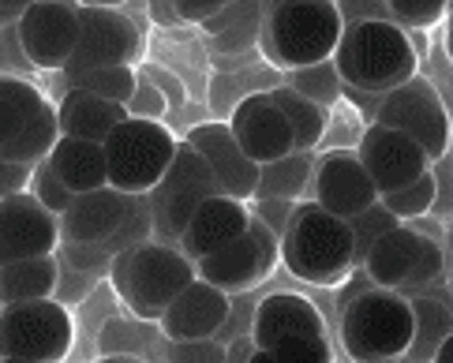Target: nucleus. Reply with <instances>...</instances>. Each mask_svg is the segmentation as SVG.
Listing matches in <instances>:
<instances>
[{
  "mask_svg": "<svg viewBox=\"0 0 453 363\" xmlns=\"http://www.w3.org/2000/svg\"><path fill=\"white\" fill-rule=\"evenodd\" d=\"M416 49L401 27L390 19H356L345 23L342 45L334 53V68L352 90L390 94L416 79Z\"/></svg>",
  "mask_w": 453,
  "mask_h": 363,
  "instance_id": "nucleus-1",
  "label": "nucleus"
},
{
  "mask_svg": "<svg viewBox=\"0 0 453 363\" xmlns=\"http://www.w3.org/2000/svg\"><path fill=\"white\" fill-rule=\"evenodd\" d=\"M337 334L352 363H397L416 337L412 300L394 289L367 285L342 304Z\"/></svg>",
  "mask_w": 453,
  "mask_h": 363,
  "instance_id": "nucleus-2",
  "label": "nucleus"
},
{
  "mask_svg": "<svg viewBox=\"0 0 453 363\" xmlns=\"http://www.w3.org/2000/svg\"><path fill=\"white\" fill-rule=\"evenodd\" d=\"M345 35L342 4L330 0H300V4H273L263 12L258 42L263 53L285 72L315 68V64L334 60L337 45Z\"/></svg>",
  "mask_w": 453,
  "mask_h": 363,
  "instance_id": "nucleus-3",
  "label": "nucleus"
},
{
  "mask_svg": "<svg viewBox=\"0 0 453 363\" xmlns=\"http://www.w3.org/2000/svg\"><path fill=\"white\" fill-rule=\"evenodd\" d=\"M281 262L307 285L334 289L356 270V247L349 221L326 213L315 199L296 203V213L281 236Z\"/></svg>",
  "mask_w": 453,
  "mask_h": 363,
  "instance_id": "nucleus-4",
  "label": "nucleus"
},
{
  "mask_svg": "<svg viewBox=\"0 0 453 363\" xmlns=\"http://www.w3.org/2000/svg\"><path fill=\"white\" fill-rule=\"evenodd\" d=\"M199 277L196 262H191L180 247L169 243H139L132 251L117 255L112 262V285H117L120 300L132 315L142 322H161L169 304Z\"/></svg>",
  "mask_w": 453,
  "mask_h": 363,
  "instance_id": "nucleus-5",
  "label": "nucleus"
},
{
  "mask_svg": "<svg viewBox=\"0 0 453 363\" xmlns=\"http://www.w3.org/2000/svg\"><path fill=\"white\" fill-rule=\"evenodd\" d=\"M176 151H180V139H173V131L165 124L127 117L105 139L109 188L120 195H132V199H147L165 180Z\"/></svg>",
  "mask_w": 453,
  "mask_h": 363,
  "instance_id": "nucleus-6",
  "label": "nucleus"
},
{
  "mask_svg": "<svg viewBox=\"0 0 453 363\" xmlns=\"http://www.w3.org/2000/svg\"><path fill=\"white\" fill-rule=\"evenodd\" d=\"M75 344V319L60 300L0 307V359L64 363Z\"/></svg>",
  "mask_w": 453,
  "mask_h": 363,
  "instance_id": "nucleus-7",
  "label": "nucleus"
},
{
  "mask_svg": "<svg viewBox=\"0 0 453 363\" xmlns=\"http://www.w3.org/2000/svg\"><path fill=\"white\" fill-rule=\"evenodd\" d=\"M210 195H221L218 180L210 176L206 161L191 151L188 143H180V151H176L165 180L147 195L150 221H154V243H169V247L180 243L191 213H196L199 203H206Z\"/></svg>",
  "mask_w": 453,
  "mask_h": 363,
  "instance_id": "nucleus-8",
  "label": "nucleus"
},
{
  "mask_svg": "<svg viewBox=\"0 0 453 363\" xmlns=\"http://www.w3.org/2000/svg\"><path fill=\"white\" fill-rule=\"evenodd\" d=\"M375 124L409 135L419 151L431 158V165L449 154V131H453L449 112H446L442 94L434 90L424 75H416V79L404 82V87L386 94L379 102Z\"/></svg>",
  "mask_w": 453,
  "mask_h": 363,
  "instance_id": "nucleus-9",
  "label": "nucleus"
},
{
  "mask_svg": "<svg viewBox=\"0 0 453 363\" xmlns=\"http://www.w3.org/2000/svg\"><path fill=\"white\" fill-rule=\"evenodd\" d=\"M79 12V45L75 57L64 72H90V68H120L142 57L147 38H142L139 23L124 8L109 4H75Z\"/></svg>",
  "mask_w": 453,
  "mask_h": 363,
  "instance_id": "nucleus-10",
  "label": "nucleus"
},
{
  "mask_svg": "<svg viewBox=\"0 0 453 363\" xmlns=\"http://www.w3.org/2000/svg\"><path fill=\"white\" fill-rule=\"evenodd\" d=\"M278 262H281V240L263 221L251 218L244 236L233 240L229 247H221L218 255L196 262V270L206 285L221 289L225 296H240V292H251L258 282H266L278 270Z\"/></svg>",
  "mask_w": 453,
  "mask_h": 363,
  "instance_id": "nucleus-11",
  "label": "nucleus"
},
{
  "mask_svg": "<svg viewBox=\"0 0 453 363\" xmlns=\"http://www.w3.org/2000/svg\"><path fill=\"white\" fill-rule=\"evenodd\" d=\"M19 45L38 72H64L79 45V12L75 4H57V0H35L27 4L19 19Z\"/></svg>",
  "mask_w": 453,
  "mask_h": 363,
  "instance_id": "nucleus-12",
  "label": "nucleus"
},
{
  "mask_svg": "<svg viewBox=\"0 0 453 363\" xmlns=\"http://www.w3.org/2000/svg\"><path fill=\"white\" fill-rule=\"evenodd\" d=\"M356 158H360V165L367 169L379 199L397 188L416 184L419 176L431 173V158L419 151L409 135H401L394 127H382V124L364 127L360 143H356Z\"/></svg>",
  "mask_w": 453,
  "mask_h": 363,
  "instance_id": "nucleus-13",
  "label": "nucleus"
},
{
  "mask_svg": "<svg viewBox=\"0 0 453 363\" xmlns=\"http://www.w3.org/2000/svg\"><path fill=\"white\" fill-rule=\"evenodd\" d=\"M60 240V218H53L30 191L0 199V266L27 259H53Z\"/></svg>",
  "mask_w": 453,
  "mask_h": 363,
  "instance_id": "nucleus-14",
  "label": "nucleus"
},
{
  "mask_svg": "<svg viewBox=\"0 0 453 363\" xmlns=\"http://www.w3.org/2000/svg\"><path fill=\"white\" fill-rule=\"evenodd\" d=\"M311 191H315V203L342 221L360 218L364 210L379 203V191L371 184L360 158H356V151H342V146L315 161Z\"/></svg>",
  "mask_w": 453,
  "mask_h": 363,
  "instance_id": "nucleus-15",
  "label": "nucleus"
},
{
  "mask_svg": "<svg viewBox=\"0 0 453 363\" xmlns=\"http://www.w3.org/2000/svg\"><path fill=\"white\" fill-rule=\"evenodd\" d=\"M139 203L142 199H132V195H120L112 188L75 195L68 213L60 218V236L68 240V247H90V251H102L105 243H112L124 233V225L132 221Z\"/></svg>",
  "mask_w": 453,
  "mask_h": 363,
  "instance_id": "nucleus-16",
  "label": "nucleus"
},
{
  "mask_svg": "<svg viewBox=\"0 0 453 363\" xmlns=\"http://www.w3.org/2000/svg\"><path fill=\"white\" fill-rule=\"evenodd\" d=\"M184 143L206 161V169H210V176L218 180L221 195H229V199H236V203H251L255 199L258 165L240 151V143L233 139L229 124H221V120L199 124V127H191V135Z\"/></svg>",
  "mask_w": 453,
  "mask_h": 363,
  "instance_id": "nucleus-17",
  "label": "nucleus"
},
{
  "mask_svg": "<svg viewBox=\"0 0 453 363\" xmlns=\"http://www.w3.org/2000/svg\"><path fill=\"white\" fill-rule=\"evenodd\" d=\"M229 131H233V139L240 143V151H244L255 165H270V161L288 158L296 151L293 127H288L285 112L273 105L270 90L266 94H248L244 102L233 109Z\"/></svg>",
  "mask_w": 453,
  "mask_h": 363,
  "instance_id": "nucleus-18",
  "label": "nucleus"
},
{
  "mask_svg": "<svg viewBox=\"0 0 453 363\" xmlns=\"http://www.w3.org/2000/svg\"><path fill=\"white\" fill-rule=\"evenodd\" d=\"M233 315V300L221 289L206 285L203 277H196L176 300L169 304V311L161 315L157 329L161 337L173 344H188V341H210L218 337Z\"/></svg>",
  "mask_w": 453,
  "mask_h": 363,
  "instance_id": "nucleus-19",
  "label": "nucleus"
},
{
  "mask_svg": "<svg viewBox=\"0 0 453 363\" xmlns=\"http://www.w3.org/2000/svg\"><path fill=\"white\" fill-rule=\"evenodd\" d=\"M311 334H326V319H322V311L300 292H270L266 300H258V307L251 311V329H248L251 349L273 352L285 341L311 337Z\"/></svg>",
  "mask_w": 453,
  "mask_h": 363,
  "instance_id": "nucleus-20",
  "label": "nucleus"
},
{
  "mask_svg": "<svg viewBox=\"0 0 453 363\" xmlns=\"http://www.w3.org/2000/svg\"><path fill=\"white\" fill-rule=\"evenodd\" d=\"M251 225V206L236 203L229 195H210L206 203H199V210L191 213V221L180 236V251L191 262H203L210 255H218L221 247H229L233 240H240Z\"/></svg>",
  "mask_w": 453,
  "mask_h": 363,
  "instance_id": "nucleus-21",
  "label": "nucleus"
},
{
  "mask_svg": "<svg viewBox=\"0 0 453 363\" xmlns=\"http://www.w3.org/2000/svg\"><path fill=\"white\" fill-rule=\"evenodd\" d=\"M427 243H431L427 233H419V228H412V225H397L394 233H386L375 247H371L360 270L375 289L404 292L412 285L419 262H424Z\"/></svg>",
  "mask_w": 453,
  "mask_h": 363,
  "instance_id": "nucleus-22",
  "label": "nucleus"
},
{
  "mask_svg": "<svg viewBox=\"0 0 453 363\" xmlns=\"http://www.w3.org/2000/svg\"><path fill=\"white\" fill-rule=\"evenodd\" d=\"M57 117H60V131L68 139H87L105 146V139L127 120V109L83 90H68L57 105Z\"/></svg>",
  "mask_w": 453,
  "mask_h": 363,
  "instance_id": "nucleus-23",
  "label": "nucleus"
},
{
  "mask_svg": "<svg viewBox=\"0 0 453 363\" xmlns=\"http://www.w3.org/2000/svg\"><path fill=\"white\" fill-rule=\"evenodd\" d=\"M50 165H53L57 180L72 195H90V191L109 188V165H105V146L102 143L60 135L57 151L50 154Z\"/></svg>",
  "mask_w": 453,
  "mask_h": 363,
  "instance_id": "nucleus-24",
  "label": "nucleus"
},
{
  "mask_svg": "<svg viewBox=\"0 0 453 363\" xmlns=\"http://www.w3.org/2000/svg\"><path fill=\"white\" fill-rule=\"evenodd\" d=\"M57 282H60L57 255H53V259H27V262H8V266H0V307L53 300Z\"/></svg>",
  "mask_w": 453,
  "mask_h": 363,
  "instance_id": "nucleus-25",
  "label": "nucleus"
},
{
  "mask_svg": "<svg viewBox=\"0 0 453 363\" xmlns=\"http://www.w3.org/2000/svg\"><path fill=\"white\" fill-rule=\"evenodd\" d=\"M315 154L311 151H293L288 158H278L270 165H258V188L255 199H285V203H300L303 191L311 188L315 176Z\"/></svg>",
  "mask_w": 453,
  "mask_h": 363,
  "instance_id": "nucleus-26",
  "label": "nucleus"
},
{
  "mask_svg": "<svg viewBox=\"0 0 453 363\" xmlns=\"http://www.w3.org/2000/svg\"><path fill=\"white\" fill-rule=\"evenodd\" d=\"M416 311V337L397 363H434L442 341L453 334V311L434 296H409Z\"/></svg>",
  "mask_w": 453,
  "mask_h": 363,
  "instance_id": "nucleus-27",
  "label": "nucleus"
},
{
  "mask_svg": "<svg viewBox=\"0 0 453 363\" xmlns=\"http://www.w3.org/2000/svg\"><path fill=\"white\" fill-rule=\"evenodd\" d=\"M60 117H57V105L45 102L42 112L35 120H30L19 135H15L4 151H0V158L12 161V165H23V169H35V165L42 161H50V154L57 151V143H60Z\"/></svg>",
  "mask_w": 453,
  "mask_h": 363,
  "instance_id": "nucleus-28",
  "label": "nucleus"
},
{
  "mask_svg": "<svg viewBox=\"0 0 453 363\" xmlns=\"http://www.w3.org/2000/svg\"><path fill=\"white\" fill-rule=\"evenodd\" d=\"M45 94L23 75H0V151L42 112Z\"/></svg>",
  "mask_w": 453,
  "mask_h": 363,
  "instance_id": "nucleus-29",
  "label": "nucleus"
},
{
  "mask_svg": "<svg viewBox=\"0 0 453 363\" xmlns=\"http://www.w3.org/2000/svg\"><path fill=\"white\" fill-rule=\"evenodd\" d=\"M270 97H273V105L285 112L288 127H293L296 151H315V146L322 143V135H326V127H330V109L307 102V97H300L288 87H273Z\"/></svg>",
  "mask_w": 453,
  "mask_h": 363,
  "instance_id": "nucleus-30",
  "label": "nucleus"
},
{
  "mask_svg": "<svg viewBox=\"0 0 453 363\" xmlns=\"http://www.w3.org/2000/svg\"><path fill=\"white\" fill-rule=\"evenodd\" d=\"M64 79H68V90H83V94H94V97H105V102L124 105V109H127V102H132V94L139 87V75H135V68H127V64H120V68L64 72Z\"/></svg>",
  "mask_w": 453,
  "mask_h": 363,
  "instance_id": "nucleus-31",
  "label": "nucleus"
},
{
  "mask_svg": "<svg viewBox=\"0 0 453 363\" xmlns=\"http://www.w3.org/2000/svg\"><path fill=\"white\" fill-rule=\"evenodd\" d=\"M288 90H296L307 102H315L322 109H334L337 97H342V75H337L334 60L315 64V68H300L288 72Z\"/></svg>",
  "mask_w": 453,
  "mask_h": 363,
  "instance_id": "nucleus-32",
  "label": "nucleus"
},
{
  "mask_svg": "<svg viewBox=\"0 0 453 363\" xmlns=\"http://www.w3.org/2000/svg\"><path fill=\"white\" fill-rule=\"evenodd\" d=\"M379 203L390 210L401 225H412V221H419V218H427V213L434 210V176H431V173H427V176H419L416 184L397 188V191H390V195H382Z\"/></svg>",
  "mask_w": 453,
  "mask_h": 363,
  "instance_id": "nucleus-33",
  "label": "nucleus"
},
{
  "mask_svg": "<svg viewBox=\"0 0 453 363\" xmlns=\"http://www.w3.org/2000/svg\"><path fill=\"white\" fill-rule=\"evenodd\" d=\"M397 225H401V221H397L382 203H375L371 210H364L360 218H352V221H349V228H352V247H356V270L364 266V259H367L371 247H375L386 233H394Z\"/></svg>",
  "mask_w": 453,
  "mask_h": 363,
  "instance_id": "nucleus-34",
  "label": "nucleus"
},
{
  "mask_svg": "<svg viewBox=\"0 0 453 363\" xmlns=\"http://www.w3.org/2000/svg\"><path fill=\"white\" fill-rule=\"evenodd\" d=\"M446 15H449V4H442V0H390V4H386V19L401 27L404 35H409V30L439 27Z\"/></svg>",
  "mask_w": 453,
  "mask_h": 363,
  "instance_id": "nucleus-35",
  "label": "nucleus"
},
{
  "mask_svg": "<svg viewBox=\"0 0 453 363\" xmlns=\"http://www.w3.org/2000/svg\"><path fill=\"white\" fill-rule=\"evenodd\" d=\"M27 191L35 195V199H38L45 210H50L53 218H64V213H68V206H72V199H75V195L57 180V173H53L50 161L35 165V176H30V188H27Z\"/></svg>",
  "mask_w": 453,
  "mask_h": 363,
  "instance_id": "nucleus-36",
  "label": "nucleus"
},
{
  "mask_svg": "<svg viewBox=\"0 0 453 363\" xmlns=\"http://www.w3.org/2000/svg\"><path fill=\"white\" fill-rule=\"evenodd\" d=\"M278 363H334V349L326 334H311V337H293L273 349Z\"/></svg>",
  "mask_w": 453,
  "mask_h": 363,
  "instance_id": "nucleus-37",
  "label": "nucleus"
},
{
  "mask_svg": "<svg viewBox=\"0 0 453 363\" xmlns=\"http://www.w3.org/2000/svg\"><path fill=\"white\" fill-rule=\"evenodd\" d=\"M161 363H229V352H225V344H218L214 337L210 341H188V344L165 341V359Z\"/></svg>",
  "mask_w": 453,
  "mask_h": 363,
  "instance_id": "nucleus-38",
  "label": "nucleus"
},
{
  "mask_svg": "<svg viewBox=\"0 0 453 363\" xmlns=\"http://www.w3.org/2000/svg\"><path fill=\"white\" fill-rule=\"evenodd\" d=\"M127 117H135V120H157L165 117V94H161L150 79H142L139 75V87L132 94V102H127Z\"/></svg>",
  "mask_w": 453,
  "mask_h": 363,
  "instance_id": "nucleus-39",
  "label": "nucleus"
},
{
  "mask_svg": "<svg viewBox=\"0 0 453 363\" xmlns=\"http://www.w3.org/2000/svg\"><path fill=\"white\" fill-rule=\"evenodd\" d=\"M293 213H296V203H285V199H251V218L263 221L278 240L285 236V228H288V221H293Z\"/></svg>",
  "mask_w": 453,
  "mask_h": 363,
  "instance_id": "nucleus-40",
  "label": "nucleus"
},
{
  "mask_svg": "<svg viewBox=\"0 0 453 363\" xmlns=\"http://www.w3.org/2000/svg\"><path fill=\"white\" fill-rule=\"evenodd\" d=\"M431 176H434V210L431 213L446 218V213H453V154L434 161Z\"/></svg>",
  "mask_w": 453,
  "mask_h": 363,
  "instance_id": "nucleus-41",
  "label": "nucleus"
},
{
  "mask_svg": "<svg viewBox=\"0 0 453 363\" xmlns=\"http://www.w3.org/2000/svg\"><path fill=\"white\" fill-rule=\"evenodd\" d=\"M176 19H180L184 27H191V23H214L218 15L225 12V4L221 0H176Z\"/></svg>",
  "mask_w": 453,
  "mask_h": 363,
  "instance_id": "nucleus-42",
  "label": "nucleus"
},
{
  "mask_svg": "<svg viewBox=\"0 0 453 363\" xmlns=\"http://www.w3.org/2000/svg\"><path fill=\"white\" fill-rule=\"evenodd\" d=\"M30 176H35V169H23V165H12V161L0 158V199L23 195L30 188Z\"/></svg>",
  "mask_w": 453,
  "mask_h": 363,
  "instance_id": "nucleus-43",
  "label": "nucleus"
},
{
  "mask_svg": "<svg viewBox=\"0 0 453 363\" xmlns=\"http://www.w3.org/2000/svg\"><path fill=\"white\" fill-rule=\"evenodd\" d=\"M23 12H27V4H23V0H0V30H12V27H19Z\"/></svg>",
  "mask_w": 453,
  "mask_h": 363,
  "instance_id": "nucleus-44",
  "label": "nucleus"
},
{
  "mask_svg": "<svg viewBox=\"0 0 453 363\" xmlns=\"http://www.w3.org/2000/svg\"><path fill=\"white\" fill-rule=\"evenodd\" d=\"M150 19L154 23H165V27H184L180 19H176V8L173 4H150Z\"/></svg>",
  "mask_w": 453,
  "mask_h": 363,
  "instance_id": "nucleus-45",
  "label": "nucleus"
},
{
  "mask_svg": "<svg viewBox=\"0 0 453 363\" xmlns=\"http://www.w3.org/2000/svg\"><path fill=\"white\" fill-rule=\"evenodd\" d=\"M244 363H278V356H273V352H266V349H248Z\"/></svg>",
  "mask_w": 453,
  "mask_h": 363,
  "instance_id": "nucleus-46",
  "label": "nucleus"
},
{
  "mask_svg": "<svg viewBox=\"0 0 453 363\" xmlns=\"http://www.w3.org/2000/svg\"><path fill=\"white\" fill-rule=\"evenodd\" d=\"M434 363H453V334L442 341V349H439V356H434Z\"/></svg>",
  "mask_w": 453,
  "mask_h": 363,
  "instance_id": "nucleus-47",
  "label": "nucleus"
},
{
  "mask_svg": "<svg viewBox=\"0 0 453 363\" xmlns=\"http://www.w3.org/2000/svg\"><path fill=\"white\" fill-rule=\"evenodd\" d=\"M98 363H142L139 356H105V359H98Z\"/></svg>",
  "mask_w": 453,
  "mask_h": 363,
  "instance_id": "nucleus-48",
  "label": "nucleus"
},
{
  "mask_svg": "<svg viewBox=\"0 0 453 363\" xmlns=\"http://www.w3.org/2000/svg\"><path fill=\"white\" fill-rule=\"evenodd\" d=\"M446 23H449V35H446V49H449V57H453V8L446 15Z\"/></svg>",
  "mask_w": 453,
  "mask_h": 363,
  "instance_id": "nucleus-49",
  "label": "nucleus"
},
{
  "mask_svg": "<svg viewBox=\"0 0 453 363\" xmlns=\"http://www.w3.org/2000/svg\"><path fill=\"white\" fill-rule=\"evenodd\" d=\"M0 363H23V359H0Z\"/></svg>",
  "mask_w": 453,
  "mask_h": 363,
  "instance_id": "nucleus-50",
  "label": "nucleus"
},
{
  "mask_svg": "<svg viewBox=\"0 0 453 363\" xmlns=\"http://www.w3.org/2000/svg\"><path fill=\"white\" fill-rule=\"evenodd\" d=\"M449 285H453V274H449Z\"/></svg>",
  "mask_w": 453,
  "mask_h": 363,
  "instance_id": "nucleus-51",
  "label": "nucleus"
}]
</instances>
